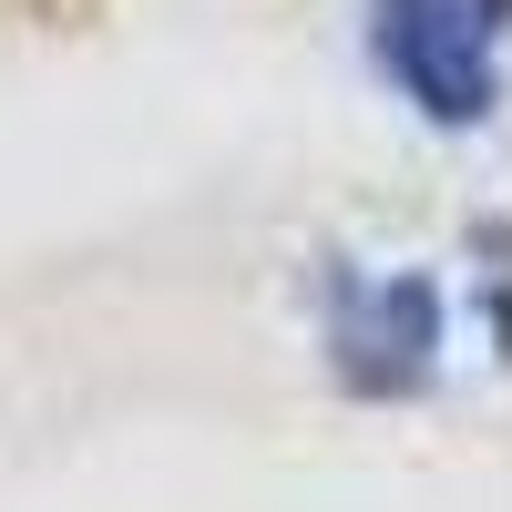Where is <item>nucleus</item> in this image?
I'll return each mask as SVG.
<instances>
[{
    "mask_svg": "<svg viewBox=\"0 0 512 512\" xmlns=\"http://www.w3.org/2000/svg\"><path fill=\"white\" fill-rule=\"evenodd\" d=\"M369 52L431 123H482L502 72V0H369Z\"/></svg>",
    "mask_w": 512,
    "mask_h": 512,
    "instance_id": "obj_1",
    "label": "nucleus"
},
{
    "mask_svg": "<svg viewBox=\"0 0 512 512\" xmlns=\"http://www.w3.org/2000/svg\"><path fill=\"white\" fill-rule=\"evenodd\" d=\"M328 359L359 400H410L441 369V287L431 277H379V267H338L328 277Z\"/></svg>",
    "mask_w": 512,
    "mask_h": 512,
    "instance_id": "obj_2",
    "label": "nucleus"
}]
</instances>
